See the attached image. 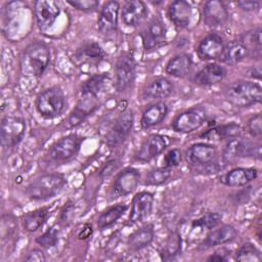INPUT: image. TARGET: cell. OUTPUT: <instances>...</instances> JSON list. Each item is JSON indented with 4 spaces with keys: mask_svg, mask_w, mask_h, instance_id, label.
I'll use <instances>...</instances> for the list:
<instances>
[{
    "mask_svg": "<svg viewBox=\"0 0 262 262\" xmlns=\"http://www.w3.org/2000/svg\"><path fill=\"white\" fill-rule=\"evenodd\" d=\"M226 100L236 107H248L261 101L262 90L258 83L238 80L231 83L224 92Z\"/></svg>",
    "mask_w": 262,
    "mask_h": 262,
    "instance_id": "6da1fadb",
    "label": "cell"
},
{
    "mask_svg": "<svg viewBox=\"0 0 262 262\" xmlns=\"http://www.w3.org/2000/svg\"><path fill=\"white\" fill-rule=\"evenodd\" d=\"M67 180L62 174H43L27 186V194L33 201L48 200L57 194L66 185Z\"/></svg>",
    "mask_w": 262,
    "mask_h": 262,
    "instance_id": "7a4b0ae2",
    "label": "cell"
},
{
    "mask_svg": "<svg viewBox=\"0 0 262 262\" xmlns=\"http://www.w3.org/2000/svg\"><path fill=\"white\" fill-rule=\"evenodd\" d=\"M49 60V48L45 43L40 41H35L27 46L21 58L24 70L35 77H41L44 74Z\"/></svg>",
    "mask_w": 262,
    "mask_h": 262,
    "instance_id": "3957f363",
    "label": "cell"
},
{
    "mask_svg": "<svg viewBox=\"0 0 262 262\" xmlns=\"http://www.w3.org/2000/svg\"><path fill=\"white\" fill-rule=\"evenodd\" d=\"M216 157L217 148L210 143H193L186 150V159L189 164L205 173H216L219 170Z\"/></svg>",
    "mask_w": 262,
    "mask_h": 262,
    "instance_id": "277c9868",
    "label": "cell"
},
{
    "mask_svg": "<svg viewBox=\"0 0 262 262\" xmlns=\"http://www.w3.org/2000/svg\"><path fill=\"white\" fill-rule=\"evenodd\" d=\"M64 94L57 86L45 89L36 99V108L38 113L46 119H53L60 116L64 110Z\"/></svg>",
    "mask_w": 262,
    "mask_h": 262,
    "instance_id": "5b68a950",
    "label": "cell"
},
{
    "mask_svg": "<svg viewBox=\"0 0 262 262\" xmlns=\"http://www.w3.org/2000/svg\"><path fill=\"white\" fill-rule=\"evenodd\" d=\"M84 137L78 134H69L55 141L48 149L47 157L53 163H63L72 160L80 150Z\"/></svg>",
    "mask_w": 262,
    "mask_h": 262,
    "instance_id": "8992f818",
    "label": "cell"
},
{
    "mask_svg": "<svg viewBox=\"0 0 262 262\" xmlns=\"http://www.w3.org/2000/svg\"><path fill=\"white\" fill-rule=\"evenodd\" d=\"M115 76L118 91H126L132 86L136 76V63L131 53L126 52L119 56L115 67Z\"/></svg>",
    "mask_w": 262,
    "mask_h": 262,
    "instance_id": "52a82bcc",
    "label": "cell"
},
{
    "mask_svg": "<svg viewBox=\"0 0 262 262\" xmlns=\"http://www.w3.org/2000/svg\"><path fill=\"white\" fill-rule=\"evenodd\" d=\"M26 131V121L19 117H5L1 121L0 137L1 144L4 147H14L17 145Z\"/></svg>",
    "mask_w": 262,
    "mask_h": 262,
    "instance_id": "ba28073f",
    "label": "cell"
},
{
    "mask_svg": "<svg viewBox=\"0 0 262 262\" xmlns=\"http://www.w3.org/2000/svg\"><path fill=\"white\" fill-rule=\"evenodd\" d=\"M257 158L261 157V145L248 139L234 137L228 139L223 149V158L230 161L234 158Z\"/></svg>",
    "mask_w": 262,
    "mask_h": 262,
    "instance_id": "9c48e42d",
    "label": "cell"
},
{
    "mask_svg": "<svg viewBox=\"0 0 262 262\" xmlns=\"http://www.w3.org/2000/svg\"><path fill=\"white\" fill-rule=\"evenodd\" d=\"M207 113L202 106H194L179 114L172 122V128L176 132L190 133L199 129L206 121Z\"/></svg>",
    "mask_w": 262,
    "mask_h": 262,
    "instance_id": "30bf717a",
    "label": "cell"
},
{
    "mask_svg": "<svg viewBox=\"0 0 262 262\" xmlns=\"http://www.w3.org/2000/svg\"><path fill=\"white\" fill-rule=\"evenodd\" d=\"M140 173L135 168H126L121 171L115 178L111 190V200H115L121 196L128 195L135 190L139 183Z\"/></svg>",
    "mask_w": 262,
    "mask_h": 262,
    "instance_id": "8fae6325",
    "label": "cell"
},
{
    "mask_svg": "<svg viewBox=\"0 0 262 262\" xmlns=\"http://www.w3.org/2000/svg\"><path fill=\"white\" fill-rule=\"evenodd\" d=\"M168 145V137L161 134H150L144 139L134 158L139 162H149L161 155Z\"/></svg>",
    "mask_w": 262,
    "mask_h": 262,
    "instance_id": "7c38bea8",
    "label": "cell"
},
{
    "mask_svg": "<svg viewBox=\"0 0 262 262\" xmlns=\"http://www.w3.org/2000/svg\"><path fill=\"white\" fill-rule=\"evenodd\" d=\"M134 123L133 113L131 111L122 112L116 119L111 131L107 134L106 141L111 147L121 144L130 133Z\"/></svg>",
    "mask_w": 262,
    "mask_h": 262,
    "instance_id": "4fadbf2b",
    "label": "cell"
},
{
    "mask_svg": "<svg viewBox=\"0 0 262 262\" xmlns=\"http://www.w3.org/2000/svg\"><path fill=\"white\" fill-rule=\"evenodd\" d=\"M143 48L151 50L159 48L166 41V28L163 21L155 17L152 18L140 33Z\"/></svg>",
    "mask_w": 262,
    "mask_h": 262,
    "instance_id": "5bb4252c",
    "label": "cell"
},
{
    "mask_svg": "<svg viewBox=\"0 0 262 262\" xmlns=\"http://www.w3.org/2000/svg\"><path fill=\"white\" fill-rule=\"evenodd\" d=\"M34 12L38 27L41 30H47L56 20L60 8L56 1L38 0L34 4Z\"/></svg>",
    "mask_w": 262,
    "mask_h": 262,
    "instance_id": "9a60e30c",
    "label": "cell"
},
{
    "mask_svg": "<svg viewBox=\"0 0 262 262\" xmlns=\"http://www.w3.org/2000/svg\"><path fill=\"white\" fill-rule=\"evenodd\" d=\"M154 205V194L149 191H140L136 193L131 203L129 215L130 223H137L144 220L151 213Z\"/></svg>",
    "mask_w": 262,
    "mask_h": 262,
    "instance_id": "2e32d148",
    "label": "cell"
},
{
    "mask_svg": "<svg viewBox=\"0 0 262 262\" xmlns=\"http://www.w3.org/2000/svg\"><path fill=\"white\" fill-rule=\"evenodd\" d=\"M204 23L210 28L222 27L228 19V11L222 1L210 0L203 6Z\"/></svg>",
    "mask_w": 262,
    "mask_h": 262,
    "instance_id": "e0dca14e",
    "label": "cell"
},
{
    "mask_svg": "<svg viewBox=\"0 0 262 262\" xmlns=\"http://www.w3.org/2000/svg\"><path fill=\"white\" fill-rule=\"evenodd\" d=\"M119 9L120 5L117 1H107L104 3L97 19V28L101 34L108 35L116 32L118 28Z\"/></svg>",
    "mask_w": 262,
    "mask_h": 262,
    "instance_id": "ac0fdd59",
    "label": "cell"
},
{
    "mask_svg": "<svg viewBox=\"0 0 262 262\" xmlns=\"http://www.w3.org/2000/svg\"><path fill=\"white\" fill-rule=\"evenodd\" d=\"M147 8L144 2L140 0H129L123 5L121 17L128 27H138L147 17Z\"/></svg>",
    "mask_w": 262,
    "mask_h": 262,
    "instance_id": "d6986e66",
    "label": "cell"
},
{
    "mask_svg": "<svg viewBox=\"0 0 262 262\" xmlns=\"http://www.w3.org/2000/svg\"><path fill=\"white\" fill-rule=\"evenodd\" d=\"M98 105H99V102L97 97L82 95L79 103L66 120V127L73 128L78 126L89 115H91L98 107Z\"/></svg>",
    "mask_w": 262,
    "mask_h": 262,
    "instance_id": "ffe728a7",
    "label": "cell"
},
{
    "mask_svg": "<svg viewBox=\"0 0 262 262\" xmlns=\"http://www.w3.org/2000/svg\"><path fill=\"white\" fill-rule=\"evenodd\" d=\"M224 42L221 36L217 34H210L203 38L198 45L196 54L203 60H212L220 58L223 49Z\"/></svg>",
    "mask_w": 262,
    "mask_h": 262,
    "instance_id": "44dd1931",
    "label": "cell"
},
{
    "mask_svg": "<svg viewBox=\"0 0 262 262\" xmlns=\"http://www.w3.org/2000/svg\"><path fill=\"white\" fill-rule=\"evenodd\" d=\"M258 171L255 168H234L220 177V182L230 187L244 186L256 179Z\"/></svg>",
    "mask_w": 262,
    "mask_h": 262,
    "instance_id": "7402d4cb",
    "label": "cell"
},
{
    "mask_svg": "<svg viewBox=\"0 0 262 262\" xmlns=\"http://www.w3.org/2000/svg\"><path fill=\"white\" fill-rule=\"evenodd\" d=\"M174 90V85L171 80L160 77L151 81L141 93V98L143 100H151V99H161L168 97L172 94Z\"/></svg>",
    "mask_w": 262,
    "mask_h": 262,
    "instance_id": "603a6c76",
    "label": "cell"
},
{
    "mask_svg": "<svg viewBox=\"0 0 262 262\" xmlns=\"http://www.w3.org/2000/svg\"><path fill=\"white\" fill-rule=\"evenodd\" d=\"M226 75V70L218 63H208L202 68L194 76L193 82L201 86H209L222 81Z\"/></svg>",
    "mask_w": 262,
    "mask_h": 262,
    "instance_id": "cb8c5ba5",
    "label": "cell"
},
{
    "mask_svg": "<svg viewBox=\"0 0 262 262\" xmlns=\"http://www.w3.org/2000/svg\"><path fill=\"white\" fill-rule=\"evenodd\" d=\"M236 229L232 225L225 224L216 229L211 230L201 246L204 249H208L215 246L224 245L233 241L236 237Z\"/></svg>",
    "mask_w": 262,
    "mask_h": 262,
    "instance_id": "d4e9b609",
    "label": "cell"
},
{
    "mask_svg": "<svg viewBox=\"0 0 262 262\" xmlns=\"http://www.w3.org/2000/svg\"><path fill=\"white\" fill-rule=\"evenodd\" d=\"M168 14L177 28H185L190 21L191 5L184 0L173 1L169 6Z\"/></svg>",
    "mask_w": 262,
    "mask_h": 262,
    "instance_id": "484cf974",
    "label": "cell"
},
{
    "mask_svg": "<svg viewBox=\"0 0 262 262\" xmlns=\"http://www.w3.org/2000/svg\"><path fill=\"white\" fill-rule=\"evenodd\" d=\"M168 106L163 101H158L145 108L141 116L140 125L143 129H148L159 125L167 116Z\"/></svg>",
    "mask_w": 262,
    "mask_h": 262,
    "instance_id": "4316f807",
    "label": "cell"
},
{
    "mask_svg": "<svg viewBox=\"0 0 262 262\" xmlns=\"http://www.w3.org/2000/svg\"><path fill=\"white\" fill-rule=\"evenodd\" d=\"M154 236V226L151 224H145L129 235L128 247L131 251H140L151 244Z\"/></svg>",
    "mask_w": 262,
    "mask_h": 262,
    "instance_id": "83f0119b",
    "label": "cell"
},
{
    "mask_svg": "<svg viewBox=\"0 0 262 262\" xmlns=\"http://www.w3.org/2000/svg\"><path fill=\"white\" fill-rule=\"evenodd\" d=\"M249 55L247 47L242 41H231L224 46L220 60L226 64L234 66Z\"/></svg>",
    "mask_w": 262,
    "mask_h": 262,
    "instance_id": "f1b7e54d",
    "label": "cell"
},
{
    "mask_svg": "<svg viewBox=\"0 0 262 262\" xmlns=\"http://www.w3.org/2000/svg\"><path fill=\"white\" fill-rule=\"evenodd\" d=\"M104 55L105 53L102 47L94 41H88L84 43L82 47L76 52V57L83 63H99L104 58Z\"/></svg>",
    "mask_w": 262,
    "mask_h": 262,
    "instance_id": "f546056e",
    "label": "cell"
},
{
    "mask_svg": "<svg viewBox=\"0 0 262 262\" xmlns=\"http://www.w3.org/2000/svg\"><path fill=\"white\" fill-rule=\"evenodd\" d=\"M192 64L191 57L186 53H180L172 57L166 66V73L176 78H182L188 74Z\"/></svg>",
    "mask_w": 262,
    "mask_h": 262,
    "instance_id": "4dcf8cb0",
    "label": "cell"
},
{
    "mask_svg": "<svg viewBox=\"0 0 262 262\" xmlns=\"http://www.w3.org/2000/svg\"><path fill=\"white\" fill-rule=\"evenodd\" d=\"M242 133V128L235 123H228L214 127L206 131L202 136L209 140H221L238 137Z\"/></svg>",
    "mask_w": 262,
    "mask_h": 262,
    "instance_id": "1f68e13d",
    "label": "cell"
},
{
    "mask_svg": "<svg viewBox=\"0 0 262 262\" xmlns=\"http://www.w3.org/2000/svg\"><path fill=\"white\" fill-rule=\"evenodd\" d=\"M49 216V208L42 207L31 211L23 216L24 228L29 232H34L38 230L47 220Z\"/></svg>",
    "mask_w": 262,
    "mask_h": 262,
    "instance_id": "d6a6232c",
    "label": "cell"
},
{
    "mask_svg": "<svg viewBox=\"0 0 262 262\" xmlns=\"http://www.w3.org/2000/svg\"><path fill=\"white\" fill-rule=\"evenodd\" d=\"M126 210H127V205L125 204H118L106 209L104 212L100 214V216L97 219L98 228L104 229V228L111 227L122 217V215L125 213Z\"/></svg>",
    "mask_w": 262,
    "mask_h": 262,
    "instance_id": "836d02e7",
    "label": "cell"
},
{
    "mask_svg": "<svg viewBox=\"0 0 262 262\" xmlns=\"http://www.w3.org/2000/svg\"><path fill=\"white\" fill-rule=\"evenodd\" d=\"M181 235L177 231L171 232L163 246L161 256L163 260H172L181 253Z\"/></svg>",
    "mask_w": 262,
    "mask_h": 262,
    "instance_id": "e575fe53",
    "label": "cell"
},
{
    "mask_svg": "<svg viewBox=\"0 0 262 262\" xmlns=\"http://www.w3.org/2000/svg\"><path fill=\"white\" fill-rule=\"evenodd\" d=\"M107 81L106 74H96L91 76L82 86L81 93L83 96H95L104 88Z\"/></svg>",
    "mask_w": 262,
    "mask_h": 262,
    "instance_id": "d590c367",
    "label": "cell"
},
{
    "mask_svg": "<svg viewBox=\"0 0 262 262\" xmlns=\"http://www.w3.org/2000/svg\"><path fill=\"white\" fill-rule=\"evenodd\" d=\"M222 219V216L216 212L207 213L200 218L195 219L191 223L192 230H198L200 232L204 230H211L216 227Z\"/></svg>",
    "mask_w": 262,
    "mask_h": 262,
    "instance_id": "8d00e7d4",
    "label": "cell"
},
{
    "mask_svg": "<svg viewBox=\"0 0 262 262\" xmlns=\"http://www.w3.org/2000/svg\"><path fill=\"white\" fill-rule=\"evenodd\" d=\"M234 258L241 262H260L262 260L260 251L251 243L242 245L237 249Z\"/></svg>",
    "mask_w": 262,
    "mask_h": 262,
    "instance_id": "74e56055",
    "label": "cell"
},
{
    "mask_svg": "<svg viewBox=\"0 0 262 262\" xmlns=\"http://www.w3.org/2000/svg\"><path fill=\"white\" fill-rule=\"evenodd\" d=\"M172 168L169 167H160L152 169L148 172L145 177L144 184L145 185H161L167 182L172 176Z\"/></svg>",
    "mask_w": 262,
    "mask_h": 262,
    "instance_id": "f35d334b",
    "label": "cell"
},
{
    "mask_svg": "<svg viewBox=\"0 0 262 262\" xmlns=\"http://www.w3.org/2000/svg\"><path fill=\"white\" fill-rule=\"evenodd\" d=\"M241 41L247 47L249 54L251 53V51H254V54L257 53V55L260 56V52H261V29L260 28H256L250 32L245 33Z\"/></svg>",
    "mask_w": 262,
    "mask_h": 262,
    "instance_id": "ab89813d",
    "label": "cell"
},
{
    "mask_svg": "<svg viewBox=\"0 0 262 262\" xmlns=\"http://www.w3.org/2000/svg\"><path fill=\"white\" fill-rule=\"evenodd\" d=\"M58 242V229L55 226L49 227L44 233L36 238V243L43 248H50Z\"/></svg>",
    "mask_w": 262,
    "mask_h": 262,
    "instance_id": "60d3db41",
    "label": "cell"
},
{
    "mask_svg": "<svg viewBox=\"0 0 262 262\" xmlns=\"http://www.w3.org/2000/svg\"><path fill=\"white\" fill-rule=\"evenodd\" d=\"M261 124H262L261 114L253 115L249 119L247 127H248V131H249V133L252 137H255V138H260L261 137V134H262Z\"/></svg>",
    "mask_w": 262,
    "mask_h": 262,
    "instance_id": "b9f144b4",
    "label": "cell"
},
{
    "mask_svg": "<svg viewBox=\"0 0 262 262\" xmlns=\"http://www.w3.org/2000/svg\"><path fill=\"white\" fill-rule=\"evenodd\" d=\"M68 3L73 7L77 8L78 10L87 12L95 10L99 5V2L97 0H68Z\"/></svg>",
    "mask_w": 262,
    "mask_h": 262,
    "instance_id": "7bdbcfd3",
    "label": "cell"
},
{
    "mask_svg": "<svg viewBox=\"0 0 262 262\" xmlns=\"http://www.w3.org/2000/svg\"><path fill=\"white\" fill-rule=\"evenodd\" d=\"M180 162H181V152L177 148H173V149L169 150L164 158L165 166L169 167V168L178 166L180 164Z\"/></svg>",
    "mask_w": 262,
    "mask_h": 262,
    "instance_id": "ee69618b",
    "label": "cell"
},
{
    "mask_svg": "<svg viewBox=\"0 0 262 262\" xmlns=\"http://www.w3.org/2000/svg\"><path fill=\"white\" fill-rule=\"evenodd\" d=\"M118 162L117 160H112V161H108L107 163H105V165L101 168L100 170V177L104 178V177H108L110 175H112L118 168Z\"/></svg>",
    "mask_w": 262,
    "mask_h": 262,
    "instance_id": "f6af8a7d",
    "label": "cell"
},
{
    "mask_svg": "<svg viewBox=\"0 0 262 262\" xmlns=\"http://www.w3.org/2000/svg\"><path fill=\"white\" fill-rule=\"evenodd\" d=\"M26 261H29V262H44L46 260L45 258V255L44 253L39 250V249H34L32 250L28 255L27 257L25 258Z\"/></svg>",
    "mask_w": 262,
    "mask_h": 262,
    "instance_id": "bcb514c9",
    "label": "cell"
},
{
    "mask_svg": "<svg viewBox=\"0 0 262 262\" xmlns=\"http://www.w3.org/2000/svg\"><path fill=\"white\" fill-rule=\"evenodd\" d=\"M236 6H238L241 9L246 10V11H251V10H256L260 6L259 1H253V0H244V1H237L235 2Z\"/></svg>",
    "mask_w": 262,
    "mask_h": 262,
    "instance_id": "7dc6e473",
    "label": "cell"
},
{
    "mask_svg": "<svg viewBox=\"0 0 262 262\" xmlns=\"http://www.w3.org/2000/svg\"><path fill=\"white\" fill-rule=\"evenodd\" d=\"M208 261H213V262H215V261H217V262H222V261H227V257H226V254H224L223 252H221V251H217V252H215L214 254H212L211 256H209L208 257V259H207Z\"/></svg>",
    "mask_w": 262,
    "mask_h": 262,
    "instance_id": "c3c4849f",
    "label": "cell"
},
{
    "mask_svg": "<svg viewBox=\"0 0 262 262\" xmlns=\"http://www.w3.org/2000/svg\"><path fill=\"white\" fill-rule=\"evenodd\" d=\"M92 233V227L89 224H84V226L81 228L80 232L78 233V237L81 239H85L89 237V235Z\"/></svg>",
    "mask_w": 262,
    "mask_h": 262,
    "instance_id": "681fc988",
    "label": "cell"
},
{
    "mask_svg": "<svg viewBox=\"0 0 262 262\" xmlns=\"http://www.w3.org/2000/svg\"><path fill=\"white\" fill-rule=\"evenodd\" d=\"M250 76L253 77V78H255V79L260 80V78H261V68H260V66L254 67V68L250 71Z\"/></svg>",
    "mask_w": 262,
    "mask_h": 262,
    "instance_id": "f907efd6",
    "label": "cell"
}]
</instances>
